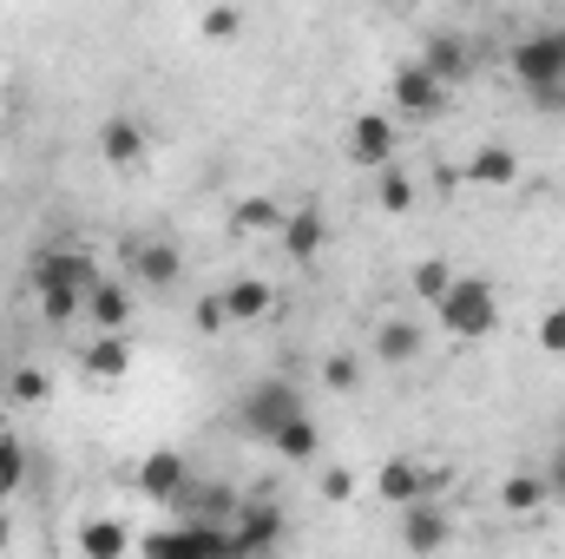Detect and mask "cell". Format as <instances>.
Segmentation results:
<instances>
[{
	"instance_id": "6da1fadb",
	"label": "cell",
	"mask_w": 565,
	"mask_h": 559,
	"mask_svg": "<svg viewBox=\"0 0 565 559\" xmlns=\"http://www.w3.org/2000/svg\"><path fill=\"white\" fill-rule=\"evenodd\" d=\"M507 66H513V80L526 86V99H533L540 113H565V27L526 33V40L507 53Z\"/></svg>"
},
{
	"instance_id": "7a4b0ae2",
	"label": "cell",
	"mask_w": 565,
	"mask_h": 559,
	"mask_svg": "<svg viewBox=\"0 0 565 559\" xmlns=\"http://www.w3.org/2000/svg\"><path fill=\"white\" fill-rule=\"evenodd\" d=\"M33 283H40V309H46V323H73L79 309H86V296H93V257L86 251H46L40 264H33Z\"/></svg>"
},
{
	"instance_id": "3957f363",
	"label": "cell",
	"mask_w": 565,
	"mask_h": 559,
	"mask_svg": "<svg viewBox=\"0 0 565 559\" xmlns=\"http://www.w3.org/2000/svg\"><path fill=\"white\" fill-rule=\"evenodd\" d=\"M434 316H440V336H454V342H487V336L500 329V296H493L487 277H454L447 296L434 303Z\"/></svg>"
},
{
	"instance_id": "277c9868",
	"label": "cell",
	"mask_w": 565,
	"mask_h": 559,
	"mask_svg": "<svg viewBox=\"0 0 565 559\" xmlns=\"http://www.w3.org/2000/svg\"><path fill=\"white\" fill-rule=\"evenodd\" d=\"M388 99H395V113H408V119H434V113L447 106V86L427 73L422 60H408V66H395V80H388Z\"/></svg>"
},
{
	"instance_id": "5b68a950",
	"label": "cell",
	"mask_w": 565,
	"mask_h": 559,
	"mask_svg": "<svg viewBox=\"0 0 565 559\" xmlns=\"http://www.w3.org/2000/svg\"><path fill=\"white\" fill-rule=\"evenodd\" d=\"M296 409H302V395H296L289 382H257V389L244 395V409H237V421H244L250 434H264V441H270V434H277L282 421L296 415Z\"/></svg>"
},
{
	"instance_id": "8992f818",
	"label": "cell",
	"mask_w": 565,
	"mask_h": 559,
	"mask_svg": "<svg viewBox=\"0 0 565 559\" xmlns=\"http://www.w3.org/2000/svg\"><path fill=\"white\" fill-rule=\"evenodd\" d=\"M447 487V474H422L408 454H395L382 474H375V494H382V507H408V500H434Z\"/></svg>"
},
{
	"instance_id": "52a82bcc",
	"label": "cell",
	"mask_w": 565,
	"mask_h": 559,
	"mask_svg": "<svg viewBox=\"0 0 565 559\" xmlns=\"http://www.w3.org/2000/svg\"><path fill=\"white\" fill-rule=\"evenodd\" d=\"M395 119L388 113H362L355 126H349V158L362 165V171H382V165H395Z\"/></svg>"
},
{
	"instance_id": "ba28073f",
	"label": "cell",
	"mask_w": 565,
	"mask_h": 559,
	"mask_svg": "<svg viewBox=\"0 0 565 559\" xmlns=\"http://www.w3.org/2000/svg\"><path fill=\"white\" fill-rule=\"evenodd\" d=\"M184 487H191V467H184L178 447H151V454L139 461V494L145 500H171V507H178Z\"/></svg>"
},
{
	"instance_id": "9c48e42d",
	"label": "cell",
	"mask_w": 565,
	"mask_h": 559,
	"mask_svg": "<svg viewBox=\"0 0 565 559\" xmlns=\"http://www.w3.org/2000/svg\"><path fill=\"white\" fill-rule=\"evenodd\" d=\"M79 369H86V382H99V389L126 382V376H132V342H126V329H106V336L79 356Z\"/></svg>"
},
{
	"instance_id": "30bf717a",
	"label": "cell",
	"mask_w": 565,
	"mask_h": 559,
	"mask_svg": "<svg viewBox=\"0 0 565 559\" xmlns=\"http://www.w3.org/2000/svg\"><path fill=\"white\" fill-rule=\"evenodd\" d=\"M132 277H139V289H171V283L184 277V257H178V244L132 238Z\"/></svg>"
},
{
	"instance_id": "8fae6325",
	"label": "cell",
	"mask_w": 565,
	"mask_h": 559,
	"mask_svg": "<svg viewBox=\"0 0 565 559\" xmlns=\"http://www.w3.org/2000/svg\"><path fill=\"white\" fill-rule=\"evenodd\" d=\"M277 244L296 257V264H316V251L329 244V224H322V211H316V204H296V211H282Z\"/></svg>"
},
{
	"instance_id": "7c38bea8",
	"label": "cell",
	"mask_w": 565,
	"mask_h": 559,
	"mask_svg": "<svg viewBox=\"0 0 565 559\" xmlns=\"http://www.w3.org/2000/svg\"><path fill=\"white\" fill-rule=\"evenodd\" d=\"M460 171H467L473 191H513V184H520V158H513L507 145H480Z\"/></svg>"
},
{
	"instance_id": "4fadbf2b",
	"label": "cell",
	"mask_w": 565,
	"mask_h": 559,
	"mask_svg": "<svg viewBox=\"0 0 565 559\" xmlns=\"http://www.w3.org/2000/svg\"><path fill=\"white\" fill-rule=\"evenodd\" d=\"M422 66L440 80V86H460V80L473 73V53H467V40H460V33H434V40L422 46Z\"/></svg>"
},
{
	"instance_id": "5bb4252c",
	"label": "cell",
	"mask_w": 565,
	"mask_h": 559,
	"mask_svg": "<svg viewBox=\"0 0 565 559\" xmlns=\"http://www.w3.org/2000/svg\"><path fill=\"white\" fill-rule=\"evenodd\" d=\"M282 231V204L270 191H250L231 204V238H277Z\"/></svg>"
},
{
	"instance_id": "9a60e30c",
	"label": "cell",
	"mask_w": 565,
	"mask_h": 559,
	"mask_svg": "<svg viewBox=\"0 0 565 559\" xmlns=\"http://www.w3.org/2000/svg\"><path fill=\"white\" fill-rule=\"evenodd\" d=\"M217 296H224V316H231V323H257V316L277 309V289L264 277H231Z\"/></svg>"
},
{
	"instance_id": "2e32d148",
	"label": "cell",
	"mask_w": 565,
	"mask_h": 559,
	"mask_svg": "<svg viewBox=\"0 0 565 559\" xmlns=\"http://www.w3.org/2000/svg\"><path fill=\"white\" fill-rule=\"evenodd\" d=\"M402 540H408L415 553H440V547H447V514H440L434 500H408V507H402Z\"/></svg>"
},
{
	"instance_id": "e0dca14e",
	"label": "cell",
	"mask_w": 565,
	"mask_h": 559,
	"mask_svg": "<svg viewBox=\"0 0 565 559\" xmlns=\"http://www.w3.org/2000/svg\"><path fill=\"white\" fill-rule=\"evenodd\" d=\"M99 158L119 165V171H132L145 158V126L139 119H106V126H99Z\"/></svg>"
},
{
	"instance_id": "ac0fdd59",
	"label": "cell",
	"mask_w": 565,
	"mask_h": 559,
	"mask_svg": "<svg viewBox=\"0 0 565 559\" xmlns=\"http://www.w3.org/2000/svg\"><path fill=\"white\" fill-rule=\"evenodd\" d=\"M132 309H139V296L126 289V283H93V296H86V316L99 323V329H126L132 323Z\"/></svg>"
},
{
	"instance_id": "d6986e66",
	"label": "cell",
	"mask_w": 565,
	"mask_h": 559,
	"mask_svg": "<svg viewBox=\"0 0 565 559\" xmlns=\"http://www.w3.org/2000/svg\"><path fill=\"white\" fill-rule=\"evenodd\" d=\"M422 349H427V336H422V323H408V316H388V323L375 329V356H382V362H395V369H402V362H415Z\"/></svg>"
},
{
	"instance_id": "ffe728a7",
	"label": "cell",
	"mask_w": 565,
	"mask_h": 559,
	"mask_svg": "<svg viewBox=\"0 0 565 559\" xmlns=\"http://www.w3.org/2000/svg\"><path fill=\"white\" fill-rule=\"evenodd\" d=\"M270 447H277L282 461H316V454H322V434H316V421L296 409V415H289L277 434H270Z\"/></svg>"
},
{
	"instance_id": "44dd1931",
	"label": "cell",
	"mask_w": 565,
	"mask_h": 559,
	"mask_svg": "<svg viewBox=\"0 0 565 559\" xmlns=\"http://www.w3.org/2000/svg\"><path fill=\"white\" fill-rule=\"evenodd\" d=\"M500 507H507V514H540V507H553V494H546V474H507V487H500Z\"/></svg>"
},
{
	"instance_id": "7402d4cb",
	"label": "cell",
	"mask_w": 565,
	"mask_h": 559,
	"mask_svg": "<svg viewBox=\"0 0 565 559\" xmlns=\"http://www.w3.org/2000/svg\"><path fill=\"white\" fill-rule=\"evenodd\" d=\"M460 277V271H454V264H447V257H422V264H415V271H408V283H415V296H422L427 309H434V303H440V296H447V283Z\"/></svg>"
},
{
	"instance_id": "603a6c76",
	"label": "cell",
	"mask_w": 565,
	"mask_h": 559,
	"mask_svg": "<svg viewBox=\"0 0 565 559\" xmlns=\"http://www.w3.org/2000/svg\"><path fill=\"white\" fill-rule=\"evenodd\" d=\"M198 33H204L211 46H231V40L244 33V7H231V0H217V7H204V20H198Z\"/></svg>"
},
{
	"instance_id": "cb8c5ba5",
	"label": "cell",
	"mask_w": 565,
	"mask_h": 559,
	"mask_svg": "<svg viewBox=\"0 0 565 559\" xmlns=\"http://www.w3.org/2000/svg\"><path fill=\"white\" fill-rule=\"evenodd\" d=\"M375 204H382V211H408V204H415V178H408L402 165H382V171H375Z\"/></svg>"
},
{
	"instance_id": "d4e9b609",
	"label": "cell",
	"mask_w": 565,
	"mask_h": 559,
	"mask_svg": "<svg viewBox=\"0 0 565 559\" xmlns=\"http://www.w3.org/2000/svg\"><path fill=\"white\" fill-rule=\"evenodd\" d=\"M79 553H93V559L126 553V527H113V520H93V527H79Z\"/></svg>"
},
{
	"instance_id": "484cf974",
	"label": "cell",
	"mask_w": 565,
	"mask_h": 559,
	"mask_svg": "<svg viewBox=\"0 0 565 559\" xmlns=\"http://www.w3.org/2000/svg\"><path fill=\"white\" fill-rule=\"evenodd\" d=\"M20 474H26V454H20V441H13V434H0V494H13V487H20Z\"/></svg>"
},
{
	"instance_id": "4316f807",
	"label": "cell",
	"mask_w": 565,
	"mask_h": 559,
	"mask_svg": "<svg viewBox=\"0 0 565 559\" xmlns=\"http://www.w3.org/2000/svg\"><path fill=\"white\" fill-rule=\"evenodd\" d=\"M322 382H329V389H342V395H349V389H355V382H362V369H355V356H329V362H322Z\"/></svg>"
},
{
	"instance_id": "83f0119b",
	"label": "cell",
	"mask_w": 565,
	"mask_h": 559,
	"mask_svg": "<svg viewBox=\"0 0 565 559\" xmlns=\"http://www.w3.org/2000/svg\"><path fill=\"white\" fill-rule=\"evenodd\" d=\"M7 395H13V402H46V376H40V369H13Z\"/></svg>"
},
{
	"instance_id": "f1b7e54d",
	"label": "cell",
	"mask_w": 565,
	"mask_h": 559,
	"mask_svg": "<svg viewBox=\"0 0 565 559\" xmlns=\"http://www.w3.org/2000/svg\"><path fill=\"white\" fill-rule=\"evenodd\" d=\"M540 349H546V356H565V303L540 316Z\"/></svg>"
},
{
	"instance_id": "f546056e",
	"label": "cell",
	"mask_w": 565,
	"mask_h": 559,
	"mask_svg": "<svg viewBox=\"0 0 565 559\" xmlns=\"http://www.w3.org/2000/svg\"><path fill=\"white\" fill-rule=\"evenodd\" d=\"M546 494L565 507V447H553V454H546Z\"/></svg>"
},
{
	"instance_id": "4dcf8cb0",
	"label": "cell",
	"mask_w": 565,
	"mask_h": 559,
	"mask_svg": "<svg viewBox=\"0 0 565 559\" xmlns=\"http://www.w3.org/2000/svg\"><path fill=\"white\" fill-rule=\"evenodd\" d=\"M224 323H231V316H224V296L211 289V296L198 303V329H224Z\"/></svg>"
},
{
	"instance_id": "1f68e13d",
	"label": "cell",
	"mask_w": 565,
	"mask_h": 559,
	"mask_svg": "<svg viewBox=\"0 0 565 559\" xmlns=\"http://www.w3.org/2000/svg\"><path fill=\"white\" fill-rule=\"evenodd\" d=\"M349 494H355V481H349L342 467H329V474H322V500H335V507H342Z\"/></svg>"
}]
</instances>
